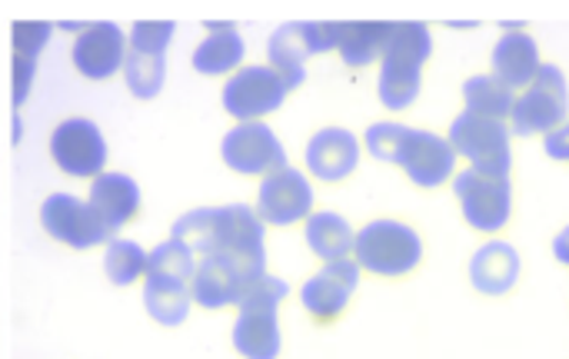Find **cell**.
Returning <instances> with one entry per match:
<instances>
[{"label":"cell","mask_w":569,"mask_h":359,"mask_svg":"<svg viewBox=\"0 0 569 359\" xmlns=\"http://www.w3.org/2000/svg\"><path fill=\"white\" fill-rule=\"evenodd\" d=\"M170 237L187 243L197 257L223 260L243 283L267 273V227L247 203L190 210L173 223Z\"/></svg>","instance_id":"obj_1"},{"label":"cell","mask_w":569,"mask_h":359,"mask_svg":"<svg viewBox=\"0 0 569 359\" xmlns=\"http://www.w3.org/2000/svg\"><path fill=\"white\" fill-rule=\"evenodd\" d=\"M353 260L363 273L377 280H403L423 267L427 243L413 223L397 217H377L357 230Z\"/></svg>","instance_id":"obj_2"},{"label":"cell","mask_w":569,"mask_h":359,"mask_svg":"<svg viewBox=\"0 0 569 359\" xmlns=\"http://www.w3.org/2000/svg\"><path fill=\"white\" fill-rule=\"evenodd\" d=\"M290 287L263 273L243 287V297L237 303V323H233V350L243 359H280L283 353V333H280V303L287 300Z\"/></svg>","instance_id":"obj_3"},{"label":"cell","mask_w":569,"mask_h":359,"mask_svg":"<svg viewBox=\"0 0 569 359\" xmlns=\"http://www.w3.org/2000/svg\"><path fill=\"white\" fill-rule=\"evenodd\" d=\"M453 197L460 203V217L470 230L483 237H497L513 220V180L480 170H457L450 180Z\"/></svg>","instance_id":"obj_4"},{"label":"cell","mask_w":569,"mask_h":359,"mask_svg":"<svg viewBox=\"0 0 569 359\" xmlns=\"http://www.w3.org/2000/svg\"><path fill=\"white\" fill-rule=\"evenodd\" d=\"M569 117L567 73L557 63H543L540 73L517 93L513 113L507 120L513 137H547Z\"/></svg>","instance_id":"obj_5"},{"label":"cell","mask_w":569,"mask_h":359,"mask_svg":"<svg viewBox=\"0 0 569 359\" xmlns=\"http://www.w3.org/2000/svg\"><path fill=\"white\" fill-rule=\"evenodd\" d=\"M447 140L457 150V157L467 160L470 170L497 173V177L513 173V133L507 123L460 110L447 130Z\"/></svg>","instance_id":"obj_6"},{"label":"cell","mask_w":569,"mask_h":359,"mask_svg":"<svg viewBox=\"0 0 569 359\" xmlns=\"http://www.w3.org/2000/svg\"><path fill=\"white\" fill-rule=\"evenodd\" d=\"M287 83L267 63H250L227 77L220 103L237 123H260L287 103Z\"/></svg>","instance_id":"obj_7"},{"label":"cell","mask_w":569,"mask_h":359,"mask_svg":"<svg viewBox=\"0 0 569 359\" xmlns=\"http://www.w3.org/2000/svg\"><path fill=\"white\" fill-rule=\"evenodd\" d=\"M107 140L100 127L87 117H67L50 133V157L63 177L93 180L107 170Z\"/></svg>","instance_id":"obj_8"},{"label":"cell","mask_w":569,"mask_h":359,"mask_svg":"<svg viewBox=\"0 0 569 359\" xmlns=\"http://www.w3.org/2000/svg\"><path fill=\"white\" fill-rule=\"evenodd\" d=\"M313 203H317V193H313L310 177L297 167H283L260 180L253 210L263 220V227L287 230V227L307 223V217L313 213Z\"/></svg>","instance_id":"obj_9"},{"label":"cell","mask_w":569,"mask_h":359,"mask_svg":"<svg viewBox=\"0 0 569 359\" xmlns=\"http://www.w3.org/2000/svg\"><path fill=\"white\" fill-rule=\"evenodd\" d=\"M220 157L233 173L260 177V180L290 167L283 140L263 120L260 123H237L233 130H227V137L220 143Z\"/></svg>","instance_id":"obj_10"},{"label":"cell","mask_w":569,"mask_h":359,"mask_svg":"<svg viewBox=\"0 0 569 359\" xmlns=\"http://www.w3.org/2000/svg\"><path fill=\"white\" fill-rule=\"evenodd\" d=\"M360 263L353 257L323 263L313 277H307V283L300 287V303L307 310L310 320L317 323H333L347 313L353 293L360 290Z\"/></svg>","instance_id":"obj_11"},{"label":"cell","mask_w":569,"mask_h":359,"mask_svg":"<svg viewBox=\"0 0 569 359\" xmlns=\"http://www.w3.org/2000/svg\"><path fill=\"white\" fill-rule=\"evenodd\" d=\"M40 227L70 250H93L110 240V230L100 223L93 207L73 193H50L40 203Z\"/></svg>","instance_id":"obj_12"},{"label":"cell","mask_w":569,"mask_h":359,"mask_svg":"<svg viewBox=\"0 0 569 359\" xmlns=\"http://www.w3.org/2000/svg\"><path fill=\"white\" fill-rule=\"evenodd\" d=\"M457 167H460V157L450 147L447 133L410 127V137H407V147L400 157V170L413 187L440 190L457 177Z\"/></svg>","instance_id":"obj_13"},{"label":"cell","mask_w":569,"mask_h":359,"mask_svg":"<svg viewBox=\"0 0 569 359\" xmlns=\"http://www.w3.org/2000/svg\"><path fill=\"white\" fill-rule=\"evenodd\" d=\"M127 53H130L127 33L107 20L83 23V30L73 37V47H70L73 67L87 80H110L113 73H123Z\"/></svg>","instance_id":"obj_14"},{"label":"cell","mask_w":569,"mask_h":359,"mask_svg":"<svg viewBox=\"0 0 569 359\" xmlns=\"http://www.w3.org/2000/svg\"><path fill=\"white\" fill-rule=\"evenodd\" d=\"M360 137L347 127H320L303 150L307 173L320 183H343L360 167Z\"/></svg>","instance_id":"obj_15"},{"label":"cell","mask_w":569,"mask_h":359,"mask_svg":"<svg viewBox=\"0 0 569 359\" xmlns=\"http://www.w3.org/2000/svg\"><path fill=\"white\" fill-rule=\"evenodd\" d=\"M523 277V257L513 243L490 237L483 247L473 250L470 263H467V280L480 297L500 300L510 297L520 287Z\"/></svg>","instance_id":"obj_16"},{"label":"cell","mask_w":569,"mask_h":359,"mask_svg":"<svg viewBox=\"0 0 569 359\" xmlns=\"http://www.w3.org/2000/svg\"><path fill=\"white\" fill-rule=\"evenodd\" d=\"M543 67V57H540V43L537 37L523 27L517 30H503L500 40L493 43V53H490V73L500 77L507 87H513L517 93L540 73Z\"/></svg>","instance_id":"obj_17"},{"label":"cell","mask_w":569,"mask_h":359,"mask_svg":"<svg viewBox=\"0 0 569 359\" xmlns=\"http://www.w3.org/2000/svg\"><path fill=\"white\" fill-rule=\"evenodd\" d=\"M140 187L133 183V177L127 173H110L103 170L100 177L90 180V193L87 203L93 207V213L100 217V223L110 230V237L117 230H123L137 213H140Z\"/></svg>","instance_id":"obj_18"},{"label":"cell","mask_w":569,"mask_h":359,"mask_svg":"<svg viewBox=\"0 0 569 359\" xmlns=\"http://www.w3.org/2000/svg\"><path fill=\"white\" fill-rule=\"evenodd\" d=\"M53 27L43 20H17L13 23V73H10V93H13V107L20 110L30 100L33 90V77H37V60L40 50L50 43Z\"/></svg>","instance_id":"obj_19"},{"label":"cell","mask_w":569,"mask_h":359,"mask_svg":"<svg viewBox=\"0 0 569 359\" xmlns=\"http://www.w3.org/2000/svg\"><path fill=\"white\" fill-rule=\"evenodd\" d=\"M243 280L217 257H200L193 280H190V300L200 310H230L243 297Z\"/></svg>","instance_id":"obj_20"},{"label":"cell","mask_w":569,"mask_h":359,"mask_svg":"<svg viewBox=\"0 0 569 359\" xmlns=\"http://www.w3.org/2000/svg\"><path fill=\"white\" fill-rule=\"evenodd\" d=\"M303 240H307V250L323 260V263H333V260H343V257H353V243H357V230L347 217L333 213V210H313L303 223Z\"/></svg>","instance_id":"obj_21"},{"label":"cell","mask_w":569,"mask_h":359,"mask_svg":"<svg viewBox=\"0 0 569 359\" xmlns=\"http://www.w3.org/2000/svg\"><path fill=\"white\" fill-rule=\"evenodd\" d=\"M307 60H310V47H307V33H303V20L283 23L280 30H273V37L267 40V67L287 83V90L303 87Z\"/></svg>","instance_id":"obj_22"},{"label":"cell","mask_w":569,"mask_h":359,"mask_svg":"<svg viewBox=\"0 0 569 359\" xmlns=\"http://www.w3.org/2000/svg\"><path fill=\"white\" fill-rule=\"evenodd\" d=\"M390 20H347L340 23V43L337 53L350 70H363L383 60Z\"/></svg>","instance_id":"obj_23"},{"label":"cell","mask_w":569,"mask_h":359,"mask_svg":"<svg viewBox=\"0 0 569 359\" xmlns=\"http://www.w3.org/2000/svg\"><path fill=\"white\" fill-rule=\"evenodd\" d=\"M247 57V43L233 23L223 30H207V37L193 47V70L203 77H220V73H237Z\"/></svg>","instance_id":"obj_24"},{"label":"cell","mask_w":569,"mask_h":359,"mask_svg":"<svg viewBox=\"0 0 569 359\" xmlns=\"http://www.w3.org/2000/svg\"><path fill=\"white\" fill-rule=\"evenodd\" d=\"M430 57H433V30L427 23H420V20H390L380 63L423 70L430 63Z\"/></svg>","instance_id":"obj_25"},{"label":"cell","mask_w":569,"mask_h":359,"mask_svg":"<svg viewBox=\"0 0 569 359\" xmlns=\"http://www.w3.org/2000/svg\"><path fill=\"white\" fill-rule=\"evenodd\" d=\"M517 103V90L507 87L500 77L493 73H473L463 83V110L473 117H487V120H500L507 123Z\"/></svg>","instance_id":"obj_26"},{"label":"cell","mask_w":569,"mask_h":359,"mask_svg":"<svg viewBox=\"0 0 569 359\" xmlns=\"http://www.w3.org/2000/svg\"><path fill=\"white\" fill-rule=\"evenodd\" d=\"M143 307L150 313L153 323L160 327H180L187 323L193 300H190V287L180 283H163V280H143Z\"/></svg>","instance_id":"obj_27"},{"label":"cell","mask_w":569,"mask_h":359,"mask_svg":"<svg viewBox=\"0 0 569 359\" xmlns=\"http://www.w3.org/2000/svg\"><path fill=\"white\" fill-rule=\"evenodd\" d=\"M423 93V70L417 67H397V63H380L377 73V97L390 113L410 110Z\"/></svg>","instance_id":"obj_28"},{"label":"cell","mask_w":569,"mask_h":359,"mask_svg":"<svg viewBox=\"0 0 569 359\" xmlns=\"http://www.w3.org/2000/svg\"><path fill=\"white\" fill-rule=\"evenodd\" d=\"M197 253L180 243V240H163L157 243L153 250H147V277L150 280H163V283H180V287H190L193 280V270H197Z\"/></svg>","instance_id":"obj_29"},{"label":"cell","mask_w":569,"mask_h":359,"mask_svg":"<svg viewBox=\"0 0 569 359\" xmlns=\"http://www.w3.org/2000/svg\"><path fill=\"white\" fill-rule=\"evenodd\" d=\"M103 273L113 287H133L147 280V250L137 240H110L103 253Z\"/></svg>","instance_id":"obj_30"},{"label":"cell","mask_w":569,"mask_h":359,"mask_svg":"<svg viewBox=\"0 0 569 359\" xmlns=\"http://www.w3.org/2000/svg\"><path fill=\"white\" fill-rule=\"evenodd\" d=\"M123 80L127 90L140 100H153L163 83H167V57H143V53H127L123 63Z\"/></svg>","instance_id":"obj_31"},{"label":"cell","mask_w":569,"mask_h":359,"mask_svg":"<svg viewBox=\"0 0 569 359\" xmlns=\"http://www.w3.org/2000/svg\"><path fill=\"white\" fill-rule=\"evenodd\" d=\"M407 137H410V127H407V123H400V120H377V123H370L367 133H363V150H367L373 160H380V163L400 167Z\"/></svg>","instance_id":"obj_32"},{"label":"cell","mask_w":569,"mask_h":359,"mask_svg":"<svg viewBox=\"0 0 569 359\" xmlns=\"http://www.w3.org/2000/svg\"><path fill=\"white\" fill-rule=\"evenodd\" d=\"M173 33H177L173 20H137L127 37V47L130 53H143V57H167Z\"/></svg>","instance_id":"obj_33"},{"label":"cell","mask_w":569,"mask_h":359,"mask_svg":"<svg viewBox=\"0 0 569 359\" xmlns=\"http://www.w3.org/2000/svg\"><path fill=\"white\" fill-rule=\"evenodd\" d=\"M340 23L343 20H303V33H307V47L310 57L330 53L340 43Z\"/></svg>","instance_id":"obj_34"},{"label":"cell","mask_w":569,"mask_h":359,"mask_svg":"<svg viewBox=\"0 0 569 359\" xmlns=\"http://www.w3.org/2000/svg\"><path fill=\"white\" fill-rule=\"evenodd\" d=\"M543 150H547V157H550V160H557V163H569V117L560 123V127H553V130L543 137Z\"/></svg>","instance_id":"obj_35"},{"label":"cell","mask_w":569,"mask_h":359,"mask_svg":"<svg viewBox=\"0 0 569 359\" xmlns=\"http://www.w3.org/2000/svg\"><path fill=\"white\" fill-rule=\"evenodd\" d=\"M553 257H557L560 267H567L569 270V223L553 237Z\"/></svg>","instance_id":"obj_36"},{"label":"cell","mask_w":569,"mask_h":359,"mask_svg":"<svg viewBox=\"0 0 569 359\" xmlns=\"http://www.w3.org/2000/svg\"><path fill=\"white\" fill-rule=\"evenodd\" d=\"M453 30H477V23H450Z\"/></svg>","instance_id":"obj_37"}]
</instances>
